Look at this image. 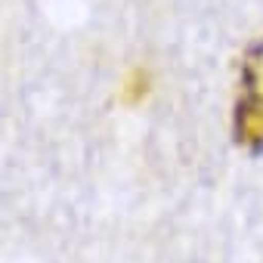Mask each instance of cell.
Wrapping results in <instances>:
<instances>
[{"label":"cell","mask_w":263,"mask_h":263,"mask_svg":"<svg viewBox=\"0 0 263 263\" xmlns=\"http://www.w3.org/2000/svg\"><path fill=\"white\" fill-rule=\"evenodd\" d=\"M245 99L238 105V140L251 149H263V44L245 65Z\"/></svg>","instance_id":"obj_1"}]
</instances>
